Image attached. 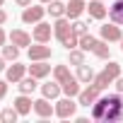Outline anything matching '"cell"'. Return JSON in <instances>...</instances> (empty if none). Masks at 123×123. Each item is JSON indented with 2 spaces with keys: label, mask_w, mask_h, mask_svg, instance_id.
I'll list each match as a JSON object with an SVG mask.
<instances>
[{
  "label": "cell",
  "mask_w": 123,
  "mask_h": 123,
  "mask_svg": "<svg viewBox=\"0 0 123 123\" xmlns=\"http://www.w3.org/2000/svg\"><path fill=\"white\" fill-rule=\"evenodd\" d=\"M92 118L101 121V123H118L123 121V97L118 94H109V97H99L92 104Z\"/></svg>",
  "instance_id": "1"
},
{
  "label": "cell",
  "mask_w": 123,
  "mask_h": 123,
  "mask_svg": "<svg viewBox=\"0 0 123 123\" xmlns=\"http://www.w3.org/2000/svg\"><path fill=\"white\" fill-rule=\"evenodd\" d=\"M118 75H121V63H116V60H109V63L104 65V70H101L99 75H94V82H92V85H97L99 89H106L111 82H116Z\"/></svg>",
  "instance_id": "2"
},
{
  "label": "cell",
  "mask_w": 123,
  "mask_h": 123,
  "mask_svg": "<svg viewBox=\"0 0 123 123\" xmlns=\"http://www.w3.org/2000/svg\"><path fill=\"white\" fill-rule=\"evenodd\" d=\"M53 36L63 43L65 39L73 36V24H70V17H58L55 24H53Z\"/></svg>",
  "instance_id": "3"
},
{
  "label": "cell",
  "mask_w": 123,
  "mask_h": 123,
  "mask_svg": "<svg viewBox=\"0 0 123 123\" xmlns=\"http://www.w3.org/2000/svg\"><path fill=\"white\" fill-rule=\"evenodd\" d=\"M77 106H80V104L73 101V97L58 99V104H55V116H58V118H70V116H75Z\"/></svg>",
  "instance_id": "4"
},
{
  "label": "cell",
  "mask_w": 123,
  "mask_h": 123,
  "mask_svg": "<svg viewBox=\"0 0 123 123\" xmlns=\"http://www.w3.org/2000/svg\"><path fill=\"white\" fill-rule=\"evenodd\" d=\"M46 12H48V10H46L43 5H29V7L22 10V22H27V24H36V22L43 19Z\"/></svg>",
  "instance_id": "5"
},
{
  "label": "cell",
  "mask_w": 123,
  "mask_h": 123,
  "mask_svg": "<svg viewBox=\"0 0 123 123\" xmlns=\"http://www.w3.org/2000/svg\"><path fill=\"white\" fill-rule=\"evenodd\" d=\"M99 94H101V89H99L97 85H92V82H89V85H87V89H82V92L77 94V104L89 109V106H92V104L99 99Z\"/></svg>",
  "instance_id": "6"
},
{
  "label": "cell",
  "mask_w": 123,
  "mask_h": 123,
  "mask_svg": "<svg viewBox=\"0 0 123 123\" xmlns=\"http://www.w3.org/2000/svg\"><path fill=\"white\" fill-rule=\"evenodd\" d=\"M31 36H34V41H39V43H48L51 36H53V27H51L48 22H36Z\"/></svg>",
  "instance_id": "7"
},
{
  "label": "cell",
  "mask_w": 123,
  "mask_h": 123,
  "mask_svg": "<svg viewBox=\"0 0 123 123\" xmlns=\"http://www.w3.org/2000/svg\"><path fill=\"white\" fill-rule=\"evenodd\" d=\"M99 34H101V39L104 41H121L123 39V31H121V27L116 24V22H109V24H104V27H99Z\"/></svg>",
  "instance_id": "8"
},
{
  "label": "cell",
  "mask_w": 123,
  "mask_h": 123,
  "mask_svg": "<svg viewBox=\"0 0 123 123\" xmlns=\"http://www.w3.org/2000/svg\"><path fill=\"white\" fill-rule=\"evenodd\" d=\"M27 70H29L27 65H22V63H17V60H12V65L5 70V80H7V82H19V80L27 75Z\"/></svg>",
  "instance_id": "9"
},
{
  "label": "cell",
  "mask_w": 123,
  "mask_h": 123,
  "mask_svg": "<svg viewBox=\"0 0 123 123\" xmlns=\"http://www.w3.org/2000/svg\"><path fill=\"white\" fill-rule=\"evenodd\" d=\"M29 75H34L36 80H43L51 75V65L46 63V60H31V65H29Z\"/></svg>",
  "instance_id": "10"
},
{
  "label": "cell",
  "mask_w": 123,
  "mask_h": 123,
  "mask_svg": "<svg viewBox=\"0 0 123 123\" xmlns=\"http://www.w3.org/2000/svg\"><path fill=\"white\" fill-rule=\"evenodd\" d=\"M87 12H89L92 19H104V17L109 15L104 0H89V3H87Z\"/></svg>",
  "instance_id": "11"
},
{
  "label": "cell",
  "mask_w": 123,
  "mask_h": 123,
  "mask_svg": "<svg viewBox=\"0 0 123 123\" xmlns=\"http://www.w3.org/2000/svg\"><path fill=\"white\" fill-rule=\"evenodd\" d=\"M27 51H29V58L31 60H48L51 58V46L39 43V41H36V46H29Z\"/></svg>",
  "instance_id": "12"
},
{
  "label": "cell",
  "mask_w": 123,
  "mask_h": 123,
  "mask_svg": "<svg viewBox=\"0 0 123 123\" xmlns=\"http://www.w3.org/2000/svg\"><path fill=\"white\" fill-rule=\"evenodd\" d=\"M12 106L19 111V116H27V113H31L34 101H31V97H29V94H22V92H19V97L12 101Z\"/></svg>",
  "instance_id": "13"
},
{
  "label": "cell",
  "mask_w": 123,
  "mask_h": 123,
  "mask_svg": "<svg viewBox=\"0 0 123 123\" xmlns=\"http://www.w3.org/2000/svg\"><path fill=\"white\" fill-rule=\"evenodd\" d=\"M34 113H36L39 118H48V116H53V113H55V106H51V104H48V99H46V97H41V99H36V101H34Z\"/></svg>",
  "instance_id": "14"
},
{
  "label": "cell",
  "mask_w": 123,
  "mask_h": 123,
  "mask_svg": "<svg viewBox=\"0 0 123 123\" xmlns=\"http://www.w3.org/2000/svg\"><path fill=\"white\" fill-rule=\"evenodd\" d=\"M31 39H34V36H29L24 29H12V31H10V41H12L15 46H19V48H24V46L29 48V46H31Z\"/></svg>",
  "instance_id": "15"
},
{
  "label": "cell",
  "mask_w": 123,
  "mask_h": 123,
  "mask_svg": "<svg viewBox=\"0 0 123 123\" xmlns=\"http://www.w3.org/2000/svg\"><path fill=\"white\" fill-rule=\"evenodd\" d=\"M87 10V3L85 0H70L68 3V7H65V17H70V19H80V15Z\"/></svg>",
  "instance_id": "16"
},
{
  "label": "cell",
  "mask_w": 123,
  "mask_h": 123,
  "mask_svg": "<svg viewBox=\"0 0 123 123\" xmlns=\"http://www.w3.org/2000/svg\"><path fill=\"white\" fill-rule=\"evenodd\" d=\"M60 92H63V87H60V82H58V80L41 85V94H43L46 99H58V97H60Z\"/></svg>",
  "instance_id": "17"
},
{
  "label": "cell",
  "mask_w": 123,
  "mask_h": 123,
  "mask_svg": "<svg viewBox=\"0 0 123 123\" xmlns=\"http://www.w3.org/2000/svg\"><path fill=\"white\" fill-rule=\"evenodd\" d=\"M60 87H63V94H65V97H77V94L82 92V89H80V80H77V75H73L68 82H63Z\"/></svg>",
  "instance_id": "18"
},
{
  "label": "cell",
  "mask_w": 123,
  "mask_h": 123,
  "mask_svg": "<svg viewBox=\"0 0 123 123\" xmlns=\"http://www.w3.org/2000/svg\"><path fill=\"white\" fill-rule=\"evenodd\" d=\"M65 7H68V3H63V0H51V3H48V15L51 17H65Z\"/></svg>",
  "instance_id": "19"
},
{
  "label": "cell",
  "mask_w": 123,
  "mask_h": 123,
  "mask_svg": "<svg viewBox=\"0 0 123 123\" xmlns=\"http://www.w3.org/2000/svg\"><path fill=\"white\" fill-rule=\"evenodd\" d=\"M92 53H94L97 58H101V60H109V55H111V48H109V41H104V39H97V43H94Z\"/></svg>",
  "instance_id": "20"
},
{
  "label": "cell",
  "mask_w": 123,
  "mask_h": 123,
  "mask_svg": "<svg viewBox=\"0 0 123 123\" xmlns=\"http://www.w3.org/2000/svg\"><path fill=\"white\" fill-rule=\"evenodd\" d=\"M77 80H80L82 85H89V82H94V70H92V65H87V63L77 65Z\"/></svg>",
  "instance_id": "21"
},
{
  "label": "cell",
  "mask_w": 123,
  "mask_h": 123,
  "mask_svg": "<svg viewBox=\"0 0 123 123\" xmlns=\"http://www.w3.org/2000/svg\"><path fill=\"white\" fill-rule=\"evenodd\" d=\"M17 87H19V92H22V94H31V92L39 87V80H36L34 75H29V77H22V80L17 82Z\"/></svg>",
  "instance_id": "22"
},
{
  "label": "cell",
  "mask_w": 123,
  "mask_h": 123,
  "mask_svg": "<svg viewBox=\"0 0 123 123\" xmlns=\"http://www.w3.org/2000/svg\"><path fill=\"white\" fill-rule=\"evenodd\" d=\"M109 17L116 24H123V0H116V3L109 7Z\"/></svg>",
  "instance_id": "23"
},
{
  "label": "cell",
  "mask_w": 123,
  "mask_h": 123,
  "mask_svg": "<svg viewBox=\"0 0 123 123\" xmlns=\"http://www.w3.org/2000/svg\"><path fill=\"white\" fill-rule=\"evenodd\" d=\"M53 77L60 82V85H63V82H68L73 75H70V70H68V65H55L53 68Z\"/></svg>",
  "instance_id": "24"
},
{
  "label": "cell",
  "mask_w": 123,
  "mask_h": 123,
  "mask_svg": "<svg viewBox=\"0 0 123 123\" xmlns=\"http://www.w3.org/2000/svg\"><path fill=\"white\" fill-rule=\"evenodd\" d=\"M19 118V111L15 109V106H10V109H3V111H0V121H3V123H15Z\"/></svg>",
  "instance_id": "25"
},
{
  "label": "cell",
  "mask_w": 123,
  "mask_h": 123,
  "mask_svg": "<svg viewBox=\"0 0 123 123\" xmlns=\"http://www.w3.org/2000/svg\"><path fill=\"white\" fill-rule=\"evenodd\" d=\"M3 58H5V60H17V58H19V46H15V43L3 46Z\"/></svg>",
  "instance_id": "26"
},
{
  "label": "cell",
  "mask_w": 123,
  "mask_h": 123,
  "mask_svg": "<svg viewBox=\"0 0 123 123\" xmlns=\"http://www.w3.org/2000/svg\"><path fill=\"white\" fill-rule=\"evenodd\" d=\"M94 43H97V39H94L92 34H82V36H80V48H82L85 53H87V51H92V48H94Z\"/></svg>",
  "instance_id": "27"
},
{
  "label": "cell",
  "mask_w": 123,
  "mask_h": 123,
  "mask_svg": "<svg viewBox=\"0 0 123 123\" xmlns=\"http://www.w3.org/2000/svg\"><path fill=\"white\" fill-rule=\"evenodd\" d=\"M68 53H70L68 58H70L73 65H82V63H85V51H82V48H73V51H68Z\"/></svg>",
  "instance_id": "28"
},
{
  "label": "cell",
  "mask_w": 123,
  "mask_h": 123,
  "mask_svg": "<svg viewBox=\"0 0 123 123\" xmlns=\"http://www.w3.org/2000/svg\"><path fill=\"white\" fill-rule=\"evenodd\" d=\"M73 31H75L77 36L89 34V24H87V22H82V19H73Z\"/></svg>",
  "instance_id": "29"
},
{
  "label": "cell",
  "mask_w": 123,
  "mask_h": 123,
  "mask_svg": "<svg viewBox=\"0 0 123 123\" xmlns=\"http://www.w3.org/2000/svg\"><path fill=\"white\" fill-rule=\"evenodd\" d=\"M7 94V80H0V99H5Z\"/></svg>",
  "instance_id": "30"
},
{
  "label": "cell",
  "mask_w": 123,
  "mask_h": 123,
  "mask_svg": "<svg viewBox=\"0 0 123 123\" xmlns=\"http://www.w3.org/2000/svg\"><path fill=\"white\" fill-rule=\"evenodd\" d=\"M116 89L123 94V75H118V77H116Z\"/></svg>",
  "instance_id": "31"
},
{
  "label": "cell",
  "mask_w": 123,
  "mask_h": 123,
  "mask_svg": "<svg viewBox=\"0 0 123 123\" xmlns=\"http://www.w3.org/2000/svg\"><path fill=\"white\" fill-rule=\"evenodd\" d=\"M5 39H7V34H5V29H3V27H0V48L5 46Z\"/></svg>",
  "instance_id": "32"
},
{
  "label": "cell",
  "mask_w": 123,
  "mask_h": 123,
  "mask_svg": "<svg viewBox=\"0 0 123 123\" xmlns=\"http://www.w3.org/2000/svg\"><path fill=\"white\" fill-rule=\"evenodd\" d=\"M5 22H7V12H5V10H3V7H0V27H3V24H5Z\"/></svg>",
  "instance_id": "33"
},
{
  "label": "cell",
  "mask_w": 123,
  "mask_h": 123,
  "mask_svg": "<svg viewBox=\"0 0 123 123\" xmlns=\"http://www.w3.org/2000/svg\"><path fill=\"white\" fill-rule=\"evenodd\" d=\"M15 3H17L19 7H29V5H31V0H15Z\"/></svg>",
  "instance_id": "34"
},
{
  "label": "cell",
  "mask_w": 123,
  "mask_h": 123,
  "mask_svg": "<svg viewBox=\"0 0 123 123\" xmlns=\"http://www.w3.org/2000/svg\"><path fill=\"white\" fill-rule=\"evenodd\" d=\"M3 70H7V65H5V58L0 55V73H3Z\"/></svg>",
  "instance_id": "35"
},
{
  "label": "cell",
  "mask_w": 123,
  "mask_h": 123,
  "mask_svg": "<svg viewBox=\"0 0 123 123\" xmlns=\"http://www.w3.org/2000/svg\"><path fill=\"white\" fill-rule=\"evenodd\" d=\"M39 3H46V5H48V3H51V0H39Z\"/></svg>",
  "instance_id": "36"
},
{
  "label": "cell",
  "mask_w": 123,
  "mask_h": 123,
  "mask_svg": "<svg viewBox=\"0 0 123 123\" xmlns=\"http://www.w3.org/2000/svg\"><path fill=\"white\" fill-rule=\"evenodd\" d=\"M121 51H123V39H121Z\"/></svg>",
  "instance_id": "37"
},
{
  "label": "cell",
  "mask_w": 123,
  "mask_h": 123,
  "mask_svg": "<svg viewBox=\"0 0 123 123\" xmlns=\"http://www.w3.org/2000/svg\"><path fill=\"white\" fill-rule=\"evenodd\" d=\"M3 3H5V0H0V7H3Z\"/></svg>",
  "instance_id": "38"
}]
</instances>
